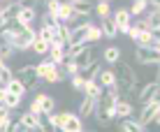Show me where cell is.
Wrapping results in <instances>:
<instances>
[{
  "instance_id": "6da1fadb",
  "label": "cell",
  "mask_w": 160,
  "mask_h": 132,
  "mask_svg": "<svg viewBox=\"0 0 160 132\" xmlns=\"http://www.w3.org/2000/svg\"><path fill=\"white\" fill-rule=\"evenodd\" d=\"M121 97L118 88H107V90L100 93V97L95 100V107H93V114H95V120L100 125H112V120L116 118L114 114V107H116V100Z\"/></svg>"
},
{
  "instance_id": "7a4b0ae2",
  "label": "cell",
  "mask_w": 160,
  "mask_h": 132,
  "mask_svg": "<svg viewBox=\"0 0 160 132\" xmlns=\"http://www.w3.org/2000/svg\"><path fill=\"white\" fill-rule=\"evenodd\" d=\"M114 74H116V86H118V90L132 93V90L137 88V72L130 67V63L118 60V63L114 65Z\"/></svg>"
},
{
  "instance_id": "3957f363",
  "label": "cell",
  "mask_w": 160,
  "mask_h": 132,
  "mask_svg": "<svg viewBox=\"0 0 160 132\" xmlns=\"http://www.w3.org/2000/svg\"><path fill=\"white\" fill-rule=\"evenodd\" d=\"M37 74H40L42 81H47V84H60V81H65V72H60L58 65H53L51 60H42V63L35 65Z\"/></svg>"
},
{
  "instance_id": "277c9868",
  "label": "cell",
  "mask_w": 160,
  "mask_h": 132,
  "mask_svg": "<svg viewBox=\"0 0 160 132\" xmlns=\"http://www.w3.org/2000/svg\"><path fill=\"white\" fill-rule=\"evenodd\" d=\"M16 79L21 81V86H23L26 90H37L40 84H42L40 74H37V70H35V65H23V67L16 72Z\"/></svg>"
},
{
  "instance_id": "5b68a950",
  "label": "cell",
  "mask_w": 160,
  "mask_h": 132,
  "mask_svg": "<svg viewBox=\"0 0 160 132\" xmlns=\"http://www.w3.org/2000/svg\"><path fill=\"white\" fill-rule=\"evenodd\" d=\"M30 111L37 114V116H47V114L56 111V100L47 93H37V97L30 102Z\"/></svg>"
},
{
  "instance_id": "8992f818",
  "label": "cell",
  "mask_w": 160,
  "mask_h": 132,
  "mask_svg": "<svg viewBox=\"0 0 160 132\" xmlns=\"http://www.w3.org/2000/svg\"><path fill=\"white\" fill-rule=\"evenodd\" d=\"M158 111H160V102L158 100H151V102L142 104L137 120H139L144 128H148V125H158Z\"/></svg>"
},
{
  "instance_id": "52a82bcc",
  "label": "cell",
  "mask_w": 160,
  "mask_h": 132,
  "mask_svg": "<svg viewBox=\"0 0 160 132\" xmlns=\"http://www.w3.org/2000/svg\"><path fill=\"white\" fill-rule=\"evenodd\" d=\"M35 37H37V30H35V28H21V30H19V35H16V37H14V42H12L14 51H28Z\"/></svg>"
},
{
  "instance_id": "ba28073f",
  "label": "cell",
  "mask_w": 160,
  "mask_h": 132,
  "mask_svg": "<svg viewBox=\"0 0 160 132\" xmlns=\"http://www.w3.org/2000/svg\"><path fill=\"white\" fill-rule=\"evenodd\" d=\"M19 123L23 125L26 130H35V132H42L44 128H47V120H44V116H37V114H32L30 109L28 111H23L19 116Z\"/></svg>"
},
{
  "instance_id": "9c48e42d",
  "label": "cell",
  "mask_w": 160,
  "mask_h": 132,
  "mask_svg": "<svg viewBox=\"0 0 160 132\" xmlns=\"http://www.w3.org/2000/svg\"><path fill=\"white\" fill-rule=\"evenodd\" d=\"M135 60L139 65H158L160 63V51L151 46H137L135 49Z\"/></svg>"
},
{
  "instance_id": "30bf717a",
  "label": "cell",
  "mask_w": 160,
  "mask_h": 132,
  "mask_svg": "<svg viewBox=\"0 0 160 132\" xmlns=\"http://www.w3.org/2000/svg\"><path fill=\"white\" fill-rule=\"evenodd\" d=\"M19 9H21V2H19V0H12V2H5V7H2V14H0V28H5V26L14 23V21H16V14H19Z\"/></svg>"
},
{
  "instance_id": "8fae6325",
  "label": "cell",
  "mask_w": 160,
  "mask_h": 132,
  "mask_svg": "<svg viewBox=\"0 0 160 132\" xmlns=\"http://www.w3.org/2000/svg\"><path fill=\"white\" fill-rule=\"evenodd\" d=\"M72 60L77 63L79 72H81V70H86L88 65H93V63H95V49H93V44H86V46L81 49V51L77 53V56H74Z\"/></svg>"
},
{
  "instance_id": "7c38bea8",
  "label": "cell",
  "mask_w": 160,
  "mask_h": 132,
  "mask_svg": "<svg viewBox=\"0 0 160 132\" xmlns=\"http://www.w3.org/2000/svg\"><path fill=\"white\" fill-rule=\"evenodd\" d=\"M35 19H37V9L32 7V5H21L19 14H16V23L23 26V28H32Z\"/></svg>"
},
{
  "instance_id": "4fadbf2b",
  "label": "cell",
  "mask_w": 160,
  "mask_h": 132,
  "mask_svg": "<svg viewBox=\"0 0 160 132\" xmlns=\"http://www.w3.org/2000/svg\"><path fill=\"white\" fill-rule=\"evenodd\" d=\"M60 116H63V120H60V130L63 132H77L81 128V118L79 114H72V111H60Z\"/></svg>"
},
{
  "instance_id": "5bb4252c",
  "label": "cell",
  "mask_w": 160,
  "mask_h": 132,
  "mask_svg": "<svg viewBox=\"0 0 160 132\" xmlns=\"http://www.w3.org/2000/svg\"><path fill=\"white\" fill-rule=\"evenodd\" d=\"M88 28H91V23H81V26L70 28L68 44H88Z\"/></svg>"
},
{
  "instance_id": "9a60e30c",
  "label": "cell",
  "mask_w": 160,
  "mask_h": 132,
  "mask_svg": "<svg viewBox=\"0 0 160 132\" xmlns=\"http://www.w3.org/2000/svg\"><path fill=\"white\" fill-rule=\"evenodd\" d=\"M158 90H160L158 79L151 81V84H146V86H142V90L137 93V100H139V104H146V102H151V100H158Z\"/></svg>"
},
{
  "instance_id": "2e32d148",
  "label": "cell",
  "mask_w": 160,
  "mask_h": 132,
  "mask_svg": "<svg viewBox=\"0 0 160 132\" xmlns=\"http://www.w3.org/2000/svg\"><path fill=\"white\" fill-rule=\"evenodd\" d=\"M68 2L79 19H88L93 14V0H68Z\"/></svg>"
},
{
  "instance_id": "e0dca14e",
  "label": "cell",
  "mask_w": 160,
  "mask_h": 132,
  "mask_svg": "<svg viewBox=\"0 0 160 132\" xmlns=\"http://www.w3.org/2000/svg\"><path fill=\"white\" fill-rule=\"evenodd\" d=\"M112 19H114V23H116L118 32H123V35H125V30H128V28H130V23H132L130 12H128L125 7H121V9H116V14H114Z\"/></svg>"
},
{
  "instance_id": "ac0fdd59",
  "label": "cell",
  "mask_w": 160,
  "mask_h": 132,
  "mask_svg": "<svg viewBox=\"0 0 160 132\" xmlns=\"http://www.w3.org/2000/svg\"><path fill=\"white\" fill-rule=\"evenodd\" d=\"M98 84H100L102 90H107V88H118L116 86V74H114V70L112 67L100 70V72H98Z\"/></svg>"
},
{
  "instance_id": "d6986e66",
  "label": "cell",
  "mask_w": 160,
  "mask_h": 132,
  "mask_svg": "<svg viewBox=\"0 0 160 132\" xmlns=\"http://www.w3.org/2000/svg\"><path fill=\"white\" fill-rule=\"evenodd\" d=\"M114 114H116V118H130L132 114H135V104L130 100H116V107H114Z\"/></svg>"
},
{
  "instance_id": "ffe728a7",
  "label": "cell",
  "mask_w": 160,
  "mask_h": 132,
  "mask_svg": "<svg viewBox=\"0 0 160 132\" xmlns=\"http://www.w3.org/2000/svg\"><path fill=\"white\" fill-rule=\"evenodd\" d=\"M100 30H102V37H109V40H114V37L121 35L112 16H104V19H100Z\"/></svg>"
},
{
  "instance_id": "44dd1931",
  "label": "cell",
  "mask_w": 160,
  "mask_h": 132,
  "mask_svg": "<svg viewBox=\"0 0 160 132\" xmlns=\"http://www.w3.org/2000/svg\"><path fill=\"white\" fill-rule=\"evenodd\" d=\"M156 40H158V32H151V30H137V35L132 37V42L137 46H151Z\"/></svg>"
},
{
  "instance_id": "7402d4cb",
  "label": "cell",
  "mask_w": 160,
  "mask_h": 132,
  "mask_svg": "<svg viewBox=\"0 0 160 132\" xmlns=\"http://www.w3.org/2000/svg\"><path fill=\"white\" fill-rule=\"evenodd\" d=\"M118 128H121V132H146L144 125H142L137 118H132V116H130V118H121V125H118Z\"/></svg>"
},
{
  "instance_id": "603a6c76",
  "label": "cell",
  "mask_w": 160,
  "mask_h": 132,
  "mask_svg": "<svg viewBox=\"0 0 160 132\" xmlns=\"http://www.w3.org/2000/svg\"><path fill=\"white\" fill-rule=\"evenodd\" d=\"M74 19H79V16L74 14V9L70 7V2H60V9H58V21H63L65 26H70Z\"/></svg>"
},
{
  "instance_id": "cb8c5ba5",
  "label": "cell",
  "mask_w": 160,
  "mask_h": 132,
  "mask_svg": "<svg viewBox=\"0 0 160 132\" xmlns=\"http://www.w3.org/2000/svg\"><path fill=\"white\" fill-rule=\"evenodd\" d=\"M93 107H95V97L93 95H84V100H81V104H79V116L81 118L93 116Z\"/></svg>"
},
{
  "instance_id": "d4e9b609",
  "label": "cell",
  "mask_w": 160,
  "mask_h": 132,
  "mask_svg": "<svg viewBox=\"0 0 160 132\" xmlns=\"http://www.w3.org/2000/svg\"><path fill=\"white\" fill-rule=\"evenodd\" d=\"M81 93H84V95H93V97L98 100V97H100V93H102V88H100V84H98L95 79H86Z\"/></svg>"
},
{
  "instance_id": "484cf974",
  "label": "cell",
  "mask_w": 160,
  "mask_h": 132,
  "mask_svg": "<svg viewBox=\"0 0 160 132\" xmlns=\"http://www.w3.org/2000/svg\"><path fill=\"white\" fill-rule=\"evenodd\" d=\"M102 58L107 60L109 65H116L118 60H121V49H118V46H107V49L102 51Z\"/></svg>"
},
{
  "instance_id": "4316f807",
  "label": "cell",
  "mask_w": 160,
  "mask_h": 132,
  "mask_svg": "<svg viewBox=\"0 0 160 132\" xmlns=\"http://www.w3.org/2000/svg\"><path fill=\"white\" fill-rule=\"evenodd\" d=\"M5 90H9V93H14V95H21V97H23V95H26V93H28V90H26V88H23V86H21V81H19V79H16V76H12V79H9V81H7V84H5Z\"/></svg>"
},
{
  "instance_id": "83f0119b",
  "label": "cell",
  "mask_w": 160,
  "mask_h": 132,
  "mask_svg": "<svg viewBox=\"0 0 160 132\" xmlns=\"http://www.w3.org/2000/svg\"><path fill=\"white\" fill-rule=\"evenodd\" d=\"M21 100H23L21 95H14V93H9V90H5V95H2V104H5L7 109H12V111L21 104Z\"/></svg>"
},
{
  "instance_id": "f1b7e54d",
  "label": "cell",
  "mask_w": 160,
  "mask_h": 132,
  "mask_svg": "<svg viewBox=\"0 0 160 132\" xmlns=\"http://www.w3.org/2000/svg\"><path fill=\"white\" fill-rule=\"evenodd\" d=\"M30 49L37 53V56H47V53H49V42L42 40V37H35L32 44H30Z\"/></svg>"
},
{
  "instance_id": "f546056e",
  "label": "cell",
  "mask_w": 160,
  "mask_h": 132,
  "mask_svg": "<svg viewBox=\"0 0 160 132\" xmlns=\"http://www.w3.org/2000/svg\"><path fill=\"white\" fill-rule=\"evenodd\" d=\"M146 9H148V2H146V0H132V5H130L128 12H130V16H142Z\"/></svg>"
},
{
  "instance_id": "4dcf8cb0",
  "label": "cell",
  "mask_w": 160,
  "mask_h": 132,
  "mask_svg": "<svg viewBox=\"0 0 160 132\" xmlns=\"http://www.w3.org/2000/svg\"><path fill=\"white\" fill-rule=\"evenodd\" d=\"M49 60H51L53 65H63L65 63V49H53V46H49Z\"/></svg>"
},
{
  "instance_id": "1f68e13d",
  "label": "cell",
  "mask_w": 160,
  "mask_h": 132,
  "mask_svg": "<svg viewBox=\"0 0 160 132\" xmlns=\"http://www.w3.org/2000/svg\"><path fill=\"white\" fill-rule=\"evenodd\" d=\"M146 23H148V30H151V32L160 30V12H158V9H151V14L146 16Z\"/></svg>"
},
{
  "instance_id": "d6a6232c",
  "label": "cell",
  "mask_w": 160,
  "mask_h": 132,
  "mask_svg": "<svg viewBox=\"0 0 160 132\" xmlns=\"http://www.w3.org/2000/svg\"><path fill=\"white\" fill-rule=\"evenodd\" d=\"M93 12L100 16V19H104V16H112V7H109L107 0H98V5L93 7Z\"/></svg>"
},
{
  "instance_id": "836d02e7",
  "label": "cell",
  "mask_w": 160,
  "mask_h": 132,
  "mask_svg": "<svg viewBox=\"0 0 160 132\" xmlns=\"http://www.w3.org/2000/svg\"><path fill=\"white\" fill-rule=\"evenodd\" d=\"M12 56H14V46H12V44L0 42V60H2V63H7Z\"/></svg>"
},
{
  "instance_id": "e575fe53",
  "label": "cell",
  "mask_w": 160,
  "mask_h": 132,
  "mask_svg": "<svg viewBox=\"0 0 160 132\" xmlns=\"http://www.w3.org/2000/svg\"><path fill=\"white\" fill-rule=\"evenodd\" d=\"M100 70H102V67H100V63H98V60H95V63H93V65H88L86 70H81V72H84L81 76H84V79H95Z\"/></svg>"
},
{
  "instance_id": "d590c367",
  "label": "cell",
  "mask_w": 160,
  "mask_h": 132,
  "mask_svg": "<svg viewBox=\"0 0 160 132\" xmlns=\"http://www.w3.org/2000/svg\"><path fill=\"white\" fill-rule=\"evenodd\" d=\"M100 40H102V30H100V26H93V23H91V28H88V44L100 42Z\"/></svg>"
},
{
  "instance_id": "8d00e7d4",
  "label": "cell",
  "mask_w": 160,
  "mask_h": 132,
  "mask_svg": "<svg viewBox=\"0 0 160 132\" xmlns=\"http://www.w3.org/2000/svg\"><path fill=\"white\" fill-rule=\"evenodd\" d=\"M9 79H12V70L7 67V63H2V60H0V86H5Z\"/></svg>"
},
{
  "instance_id": "74e56055",
  "label": "cell",
  "mask_w": 160,
  "mask_h": 132,
  "mask_svg": "<svg viewBox=\"0 0 160 132\" xmlns=\"http://www.w3.org/2000/svg\"><path fill=\"white\" fill-rule=\"evenodd\" d=\"M58 9H60V0H47V14L58 19Z\"/></svg>"
},
{
  "instance_id": "f35d334b",
  "label": "cell",
  "mask_w": 160,
  "mask_h": 132,
  "mask_svg": "<svg viewBox=\"0 0 160 132\" xmlns=\"http://www.w3.org/2000/svg\"><path fill=\"white\" fill-rule=\"evenodd\" d=\"M65 74H70V76H72V74H79V67H77V63H74V60L72 58H65Z\"/></svg>"
},
{
  "instance_id": "ab89813d",
  "label": "cell",
  "mask_w": 160,
  "mask_h": 132,
  "mask_svg": "<svg viewBox=\"0 0 160 132\" xmlns=\"http://www.w3.org/2000/svg\"><path fill=\"white\" fill-rule=\"evenodd\" d=\"M84 76H81V72L79 74H72V79H70V84H72V88L74 90H81V88H84Z\"/></svg>"
},
{
  "instance_id": "60d3db41",
  "label": "cell",
  "mask_w": 160,
  "mask_h": 132,
  "mask_svg": "<svg viewBox=\"0 0 160 132\" xmlns=\"http://www.w3.org/2000/svg\"><path fill=\"white\" fill-rule=\"evenodd\" d=\"M21 130H23V125H21L19 118H16V120H12V123L7 125V130H5V132H21Z\"/></svg>"
},
{
  "instance_id": "b9f144b4",
  "label": "cell",
  "mask_w": 160,
  "mask_h": 132,
  "mask_svg": "<svg viewBox=\"0 0 160 132\" xmlns=\"http://www.w3.org/2000/svg\"><path fill=\"white\" fill-rule=\"evenodd\" d=\"M19 2H21V5H32L35 0H19Z\"/></svg>"
},
{
  "instance_id": "7bdbcfd3",
  "label": "cell",
  "mask_w": 160,
  "mask_h": 132,
  "mask_svg": "<svg viewBox=\"0 0 160 132\" xmlns=\"http://www.w3.org/2000/svg\"><path fill=\"white\" fill-rule=\"evenodd\" d=\"M2 7H5V2H2V0H0V14H2Z\"/></svg>"
},
{
  "instance_id": "ee69618b",
  "label": "cell",
  "mask_w": 160,
  "mask_h": 132,
  "mask_svg": "<svg viewBox=\"0 0 160 132\" xmlns=\"http://www.w3.org/2000/svg\"><path fill=\"white\" fill-rule=\"evenodd\" d=\"M21 132H35V130H26V128H23V130H21Z\"/></svg>"
},
{
  "instance_id": "f6af8a7d",
  "label": "cell",
  "mask_w": 160,
  "mask_h": 132,
  "mask_svg": "<svg viewBox=\"0 0 160 132\" xmlns=\"http://www.w3.org/2000/svg\"><path fill=\"white\" fill-rule=\"evenodd\" d=\"M77 132H86V130H84V128H79V130H77Z\"/></svg>"
},
{
  "instance_id": "bcb514c9",
  "label": "cell",
  "mask_w": 160,
  "mask_h": 132,
  "mask_svg": "<svg viewBox=\"0 0 160 132\" xmlns=\"http://www.w3.org/2000/svg\"><path fill=\"white\" fill-rule=\"evenodd\" d=\"M2 2H12V0H2Z\"/></svg>"
}]
</instances>
